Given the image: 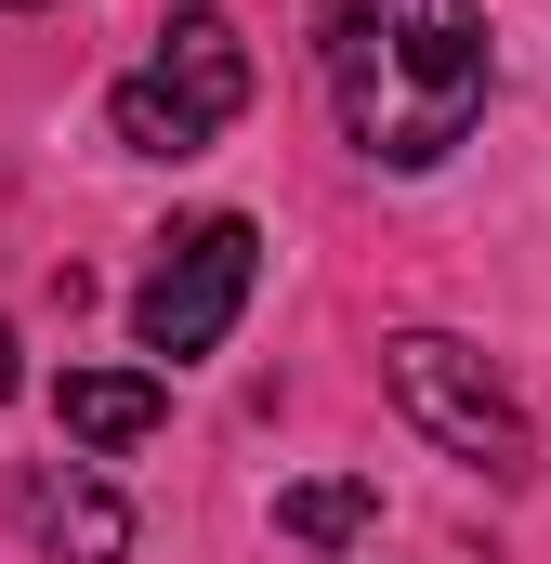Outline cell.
<instances>
[{
	"label": "cell",
	"mask_w": 551,
	"mask_h": 564,
	"mask_svg": "<svg viewBox=\"0 0 551 564\" xmlns=\"http://www.w3.org/2000/svg\"><path fill=\"white\" fill-rule=\"evenodd\" d=\"M368 525H381V486L368 473H315V486L276 499V539H302V552H355Z\"/></svg>",
	"instance_id": "cell-7"
},
{
	"label": "cell",
	"mask_w": 551,
	"mask_h": 564,
	"mask_svg": "<svg viewBox=\"0 0 551 564\" xmlns=\"http://www.w3.org/2000/svg\"><path fill=\"white\" fill-rule=\"evenodd\" d=\"M315 66L342 132L381 171H433L486 106V13L473 0H315Z\"/></svg>",
	"instance_id": "cell-1"
},
{
	"label": "cell",
	"mask_w": 551,
	"mask_h": 564,
	"mask_svg": "<svg viewBox=\"0 0 551 564\" xmlns=\"http://www.w3.org/2000/svg\"><path fill=\"white\" fill-rule=\"evenodd\" d=\"M53 408H66L79 446H144V433L171 421V394H158L144 368H66V394H53Z\"/></svg>",
	"instance_id": "cell-6"
},
{
	"label": "cell",
	"mask_w": 551,
	"mask_h": 564,
	"mask_svg": "<svg viewBox=\"0 0 551 564\" xmlns=\"http://www.w3.org/2000/svg\"><path fill=\"white\" fill-rule=\"evenodd\" d=\"M237 106H250V40H237V13H210V0H184L171 26H158V66L119 79V144L132 158H197V144L237 132Z\"/></svg>",
	"instance_id": "cell-2"
},
{
	"label": "cell",
	"mask_w": 551,
	"mask_h": 564,
	"mask_svg": "<svg viewBox=\"0 0 551 564\" xmlns=\"http://www.w3.org/2000/svg\"><path fill=\"white\" fill-rule=\"evenodd\" d=\"M13 381H26V368H13V328H0V394H13Z\"/></svg>",
	"instance_id": "cell-8"
},
{
	"label": "cell",
	"mask_w": 551,
	"mask_h": 564,
	"mask_svg": "<svg viewBox=\"0 0 551 564\" xmlns=\"http://www.w3.org/2000/svg\"><path fill=\"white\" fill-rule=\"evenodd\" d=\"M381 368H395V408H408L433 446H460V459H486V473H512V459H526V408H512V381H499L473 341H446V328H408Z\"/></svg>",
	"instance_id": "cell-4"
},
{
	"label": "cell",
	"mask_w": 551,
	"mask_h": 564,
	"mask_svg": "<svg viewBox=\"0 0 551 564\" xmlns=\"http://www.w3.org/2000/svg\"><path fill=\"white\" fill-rule=\"evenodd\" d=\"M250 276H263V237H250L237 210L184 224V237L158 250V276L132 289V328H144V355H210V341L237 328V302H250Z\"/></svg>",
	"instance_id": "cell-3"
},
{
	"label": "cell",
	"mask_w": 551,
	"mask_h": 564,
	"mask_svg": "<svg viewBox=\"0 0 551 564\" xmlns=\"http://www.w3.org/2000/svg\"><path fill=\"white\" fill-rule=\"evenodd\" d=\"M13 512H26V539L53 564H119L132 552V512L106 486H79V473H13Z\"/></svg>",
	"instance_id": "cell-5"
},
{
	"label": "cell",
	"mask_w": 551,
	"mask_h": 564,
	"mask_svg": "<svg viewBox=\"0 0 551 564\" xmlns=\"http://www.w3.org/2000/svg\"><path fill=\"white\" fill-rule=\"evenodd\" d=\"M0 13H26V0H0Z\"/></svg>",
	"instance_id": "cell-9"
}]
</instances>
